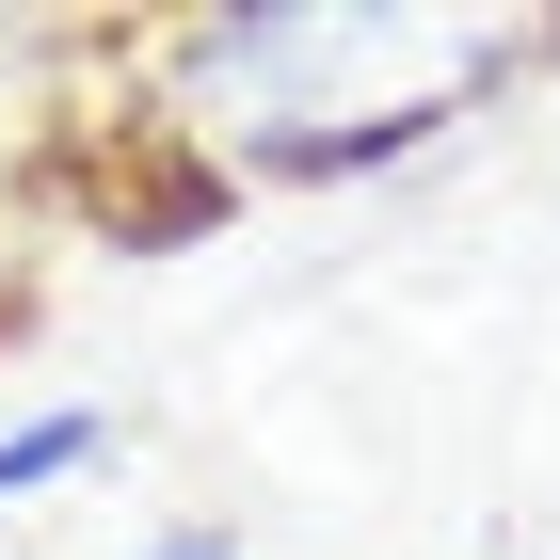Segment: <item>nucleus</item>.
<instances>
[{
    "mask_svg": "<svg viewBox=\"0 0 560 560\" xmlns=\"http://www.w3.org/2000/svg\"><path fill=\"white\" fill-rule=\"evenodd\" d=\"M96 448H113V417H96V400H48V417H16V432H0V513H16V497H48V480H81Z\"/></svg>",
    "mask_w": 560,
    "mask_h": 560,
    "instance_id": "f03ea898",
    "label": "nucleus"
},
{
    "mask_svg": "<svg viewBox=\"0 0 560 560\" xmlns=\"http://www.w3.org/2000/svg\"><path fill=\"white\" fill-rule=\"evenodd\" d=\"M144 560H241V545H224V528H161Z\"/></svg>",
    "mask_w": 560,
    "mask_h": 560,
    "instance_id": "7ed1b4c3",
    "label": "nucleus"
},
{
    "mask_svg": "<svg viewBox=\"0 0 560 560\" xmlns=\"http://www.w3.org/2000/svg\"><path fill=\"white\" fill-rule=\"evenodd\" d=\"M497 65H513L497 16L257 0V16H192L176 33V113L224 144V176H369V161H417Z\"/></svg>",
    "mask_w": 560,
    "mask_h": 560,
    "instance_id": "f257e3e1",
    "label": "nucleus"
}]
</instances>
